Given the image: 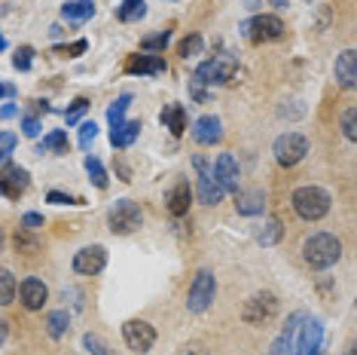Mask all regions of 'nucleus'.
I'll use <instances>...</instances> for the list:
<instances>
[{"instance_id": "f257e3e1", "label": "nucleus", "mask_w": 357, "mask_h": 355, "mask_svg": "<svg viewBox=\"0 0 357 355\" xmlns=\"http://www.w3.org/2000/svg\"><path fill=\"white\" fill-rule=\"evenodd\" d=\"M303 257L308 266H314V270H327L342 257V242H339L333 233H314V236L305 239L303 245Z\"/></svg>"}, {"instance_id": "f03ea898", "label": "nucleus", "mask_w": 357, "mask_h": 355, "mask_svg": "<svg viewBox=\"0 0 357 355\" xmlns=\"http://www.w3.org/2000/svg\"><path fill=\"white\" fill-rule=\"evenodd\" d=\"M235 71H238V61L232 59L229 52H220V55H214V59H208V61H202L199 68H196V83L202 86H226V83H232V77H235Z\"/></svg>"}, {"instance_id": "7ed1b4c3", "label": "nucleus", "mask_w": 357, "mask_h": 355, "mask_svg": "<svg viewBox=\"0 0 357 355\" xmlns=\"http://www.w3.org/2000/svg\"><path fill=\"white\" fill-rule=\"evenodd\" d=\"M294 212L303 217V221H321L324 215L330 212V193L321 187H299L294 190Z\"/></svg>"}, {"instance_id": "20e7f679", "label": "nucleus", "mask_w": 357, "mask_h": 355, "mask_svg": "<svg viewBox=\"0 0 357 355\" xmlns=\"http://www.w3.org/2000/svg\"><path fill=\"white\" fill-rule=\"evenodd\" d=\"M141 221H144V215H141V208H137V203H132V199H116L107 212L110 233H116V236L135 233L137 227H141Z\"/></svg>"}, {"instance_id": "39448f33", "label": "nucleus", "mask_w": 357, "mask_h": 355, "mask_svg": "<svg viewBox=\"0 0 357 355\" xmlns=\"http://www.w3.org/2000/svg\"><path fill=\"white\" fill-rule=\"evenodd\" d=\"M241 34H245L250 43H269V40H281L284 37V22L272 13L254 15V19L241 22Z\"/></svg>"}, {"instance_id": "423d86ee", "label": "nucleus", "mask_w": 357, "mask_h": 355, "mask_svg": "<svg viewBox=\"0 0 357 355\" xmlns=\"http://www.w3.org/2000/svg\"><path fill=\"white\" fill-rule=\"evenodd\" d=\"M214 294H217V279L211 270H199L196 279L190 285V294H186V306L190 312H205L211 303H214Z\"/></svg>"}, {"instance_id": "0eeeda50", "label": "nucleus", "mask_w": 357, "mask_h": 355, "mask_svg": "<svg viewBox=\"0 0 357 355\" xmlns=\"http://www.w3.org/2000/svg\"><path fill=\"white\" fill-rule=\"evenodd\" d=\"M272 153H275V159H278V166L290 168V166H296L299 159H303L305 153H308V141H305L299 132H284V135H278V138H275Z\"/></svg>"}, {"instance_id": "6e6552de", "label": "nucleus", "mask_w": 357, "mask_h": 355, "mask_svg": "<svg viewBox=\"0 0 357 355\" xmlns=\"http://www.w3.org/2000/svg\"><path fill=\"white\" fill-rule=\"evenodd\" d=\"M275 312H278V297L272 291L254 294L250 300H245V306H241V319H245L248 325H266V321L275 319Z\"/></svg>"}, {"instance_id": "1a4fd4ad", "label": "nucleus", "mask_w": 357, "mask_h": 355, "mask_svg": "<svg viewBox=\"0 0 357 355\" xmlns=\"http://www.w3.org/2000/svg\"><path fill=\"white\" fill-rule=\"evenodd\" d=\"M123 337H126V346L135 352H150L153 343H156V328L144 319H128L123 325Z\"/></svg>"}, {"instance_id": "9d476101", "label": "nucleus", "mask_w": 357, "mask_h": 355, "mask_svg": "<svg viewBox=\"0 0 357 355\" xmlns=\"http://www.w3.org/2000/svg\"><path fill=\"white\" fill-rule=\"evenodd\" d=\"M104 266H107V248L104 245H89L74 254V273L79 276H98Z\"/></svg>"}, {"instance_id": "9b49d317", "label": "nucleus", "mask_w": 357, "mask_h": 355, "mask_svg": "<svg viewBox=\"0 0 357 355\" xmlns=\"http://www.w3.org/2000/svg\"><path fill=\"white\" fill-rule=\"evenodd\" d=\"M196 172H199V199L205 205H217L223 199V187L217 184V178L214 172H211V166H208V159L205 157H196Z\"/></svg>"}, {"instance_id": "f8f14e48", "label": "nucleus", "mask_w": 357, "mask_h": 355, "mask_svg": "<svg viewBox=\"0 0 357 355\" xmlns=\"http://www.w3.org/2000/svg\"><path fill=\"white\" fill-rule=\"evenodd\" d=\"M28 184H31V178H28L25 168H19V166H3L0 168V193H3V196L19 199L22 193L28 190Z\"/></svg>"}, {"instance_id": "ddd939ff", "label": "nucleus", "mask_w": 357, "mask_h": 355, "mask_svg": "<svg viewBox=\"0 0 357 355\" xmlns=\"http://www.w3.org/2000/svg\"><path fill=\"white\" fill-rule=\"evenodd\" d=\"M211 172H214V178H217V184L223 187V193H238V163H235L232 153H220Z\"/></svg>"}, {"instance_id": "4468645a", "label": "nucleus", "mask_w": 357, "mask_h": 355, "mask_svg": "<svg viewBox=\"0 0 357 355\" xmlns=\"http://www.w3.org/2000/svg\"><path fill=\"white\" fill-rule=\"evenodd\" d=\"M168 64L162 55H128L126 59V74H135V77H156V74H165Z\"/></svg>"}, {"instance_id": "2eb2a0df", "label": "nucleus", "mask_w": 357, "mask_h": 355, "mask_svg": "<svg viewBox=\"0 0 357 355\" xmlns=\"http://www.w3.org/2000/svg\"><path fill=\"white\" fill-rule=\"evenodd\" d=\"M192 138H196L199 144H205V147H214V144H220L223 138V126H220V119L217 117H199L196 119V126H192Z\"/></svg>"}, {"instance_id": "dca6fc26", "label": "nucleus", "mask_w": 357, "mask_h": 355, "mask_svg": "<svg viewBox=\"0 0 357 355\" xmlns=\"http://www.w3.org/2000/svg\"><path fill=\"white\" fill-rule=\"evenodd\" d=\"M141 119H123V123H116L110 129V144L116 150H126L132 147V144L137 141V135H141Z\"/></svg>"}, {"instance_id": "f3484780", "label": "nucleus", "mask_w": 357, "mask_h": 355, "mask_svg": "<svg viewBox=\"0 0 357 355\" xmlns=\"http://www.w3.org/2000/svg\"><path fill=\"white\" fill-rule=\"evenodd\" d=\"M305 316L303 312H294V316L287 319V325L281 328V337L272 343V352L269 355H294V343H296V331H299V321Z\"/></svg>"}, {"instance_id": "a211bd4d", "label": "nucleus", "mask_w": 357, "mask_h": 355, "mask_svg": "<svg viewBox=\"0 0 357 355\" xmlns=\"http://www.w3.org/2000/svg\"><path fill=\"white\" fill-rule=\"evenodd\" d=\"M19 297H22V303H25V310H43V303H46V297H50V291H46V285L40 279H25L19 285Z\"/></svg>"}, {"instance_id": "6ab92c4d", "label": "nucleus", "mask_w": 357, "mask_h": 355, "mask_svg": "<svg viewBox=\"0 0 357 355\" xmlns=\"http://www.w3.org/2000/svg\"><path fill=\"white\" fill-rule=\"evenodd\" d=\"M190 203H192V190H190V184L186 181L174 184V187L168 190V196H165V208L174 217H183L186 212H190Z\"/></svg>"}, {"instance_id": "aec40b11", "label": "nucleus", "mask_w": 357, "mask_h": 355, "mask_svg": "<svg viewBox=\"0 0 357 355\" xmlns=\"http://www.w3.org/2000/svg\"><path fill=\"white\" fill-rule=\"evenodd\" d=\"M336 80H339L342 89H354V83H357V55H354V50H345L336 59Z\"/></svg>"}, {"instance_id": "412c9836", "label": "nucleus", "mask_w": 357, "mask_h": 355, "mask_svg": "<svg viewBox=\"0 0 357 355\" xmlns=\"http://www.w3.org/2000/svg\"><path fill=\"white\" fill-rule=\"evenodd\" d=\"M266 208V196L259 190H248V193H235V212L245 217H257Z\"/></svg>"}, {"instance_id": "4be33fe9", "label": "nucleus", "mask_w": 357, "mask_h": 355, "mask_svg": "<svg viewBox=\"0 0 357 355\" xmlns=\"http://www.w3.org/2000/svg\"><path fill=\"white\" fill-rule=\"evenodd\" d=\"M159 119L174 138H181V135L186 132V110L181 108V104H165V110L159 114Z\"/></svg>"}, {"instance_id": "5701e85b", "label": "nucleus", "mask_w": 357, "mask_h": 355, "mask_svg": "<svg viewBox=\"0 0 357 355\" xmlns=\"http://www.w3.org/2000/svg\"><path fill=\"white\" fill-rule=\"evenodd\" d=\"M92 15H95V0H68V3L61 6V19L74 22V25L92 19Z\"/></svg>"}, {"instance_id": "b1692460", "label": "nucleus", "mask_w": 357, "mask_h": 355, "mask_svg": "<svg viewBox=\"0 0 357 355\" xmlns=\"http://www.w3.org/2000/svg\"><path fill=\"white\" fill-rule=\"evenodd\" d=\"M147 15V3L144 0H123L116 6V19L119 22H141Z\"/></svg>"}, {"instance_id": "393cba45", "label": "nucleus", "mask_w": 357, "mask_h": 355, "mask_svg": "<svg viewBox=\"0 0 357 355\" xmlns=\"http://www.w3.org/2000/svg\"><path fill=\"white\" fill-rule=\"evenodd\" d=\"M68 132H61V129H55L43 138V144L37 147V153H68Z\"/></svg>"}, {"instance_id": "a878e982", "label": "nucleus", "mask_w": 357, "mask_h": 355, "mask_svg": "<svg viewBox=\"0 0 357 355\" xmlns=\"http://www.w3.org/2000/svg\"><path fill=\"white\" fill-rule=\"evenodd\" d=\"M68 328H70V316L64 310H55L46 316V331H50V337H55V340L68 334Z\"/></svg>"}, {"instance_id": "bb28decb", "label": "nucleus", "mask_w": 357, "mask_h": 355, "mask_svg": "<svg viewBox=\"0 0 357 355\" xmlns=\"http://www.w3.org/2000/svg\"><path fill=\"white\" fill-rule=\"evenodd\" d=\"M281 233H284L281 221H278V217H269V221L263 224V230L257 233V239H259V245H275V242L281 239Z\"/></svg>"}, {"instance_id": "cd10ccee", "label": "nucleus", "mask_w": 357, "mask_h": 355, "mask_svg": "<svg viewBox=\"0 0 357 355\" xmlns=\"http://www.w3.org/2000/svg\"><path fill=\"white\" fill-rule=\"evenodd\" d=\"M86 172H89V181H92L98 190L107 187V172H104V166H101L98 157H86Z\"/></svg>"}, {"instance_id": "c85d7f7f", "label": "nucleus", "mask_w": 357, "mask_h": 355, "mask_svg": "<svg viewBox=\"0 0 357 355\" xmlns=\"http://www.w3.org/2000/svg\"><path fill=\"white\" fill-rule=\"evenodd\" d=\"M15 297V276L10 270H0V306H10Z\"/></svg>"}, {"instance_id": "c756f323", "label": "nucleus", "mask_w": 357, "mask_h": 355, "mask_svg": "<svg viewBox=\"0 0 357 355\" xmlns=\"http://www.w3.org/2000/svg\"><path fill=\"white\" fill-rule=\"evenodd\" d=\"M128 104H132V95H119V99L110 104V108H107V119H110V126L123 123V119H126V110H128Z\"/></svg>"}, {"instance_id": "7c9ffc66", "label": "nucleus", "mask_w": 357, "mask_h": 355, "mask_svg": "<svg viewBox=\"0 0 357 355\" xmlns=\"http://www.w3.org/2000/svg\"><path fill=\"white\" fill-rule=\"evenodd\" d=\"M168 40H172V31H159V34L141 40V50H144V52H162V50L168 46Z\"/></svg>"}, {"instance_id": "2f4dec72", "label": "nucleus", "mask_w": 357, "mask_h": 355, "mask_svg": "<svg viewBox=\"0 0 357 355\" xmlns=\"http://www.w3.org/2000/svg\"><path fill=\"white\" fill-rule=\"evenodd\" d=\"M83 346H86V352H89V355H116L107 343L101 340L98 334H86V337H83Z\"/></svg>"}, {"instance_id": "473e14b6", "label": "nucleus", "mask_w": 357, "mask_h": 355, "mask_svg": "<svg viewBox=\"0 0 357 355\" xmlns=\"http://www.w3.org/2000/svg\"><path fill=\"white\" fill-rule=\"evenodd\" d=\"M202 37L199 34H190V37H183L181 40V46H177V52H181V59H192V55H199L202 52Z\"/></svg>"}, {"instance_id": "72a5a7b5", "label": "nucleus", "mask_w": 357, "mask_h": 355, "mask_svg": "<svg viewBox=\"0 0 357 355\" xmlns=\"http://www.w3.org/2000/svg\"><path fill=\"white\" fill-rule=\"evenodd\" d=\"M89 50L86 40H74V43H64V46H55L52 55H61V59H77V55H83Z\"/></svg>"}, {"instance_id": "f704fd0d", "label": "nucleus", "mask_w": 357, "mask_h": 355, "mask_svg": "<svg viewBox=\"0 0 357 355\" xmlns=\"http://www.w3.org/2000/svg\"><path fill=\"white\" fill-rule=\"evenodd\" d=\"M15 248H19V252H37V248H40V242H37V236H31V230H25V227H22L19 233H15Z\"/></svg>"}, {"instance_id": "c9c22d12", "label": "nucleus", "mask_w": 357, "mask_h": 355, "mask_svg": "<svg viewBox=\"0 0 357 355\" xmlns=\"http://www.w3.org/2000/svg\"><path fill=\"white\" fill-rule=\"evenodd\" d=\"M31 64H34V50L31 46H19L13 55V68L15 71H31Z\"/></svg>"}, {"instance_id": "e433bc0d", "label": "nucleus", "mask_w": 357, "mask_h": 355, "mask_svg": "<svg viewBox=\"0 0 357 355\" xmlns=\"http://www.w3.org/2000/svg\"><path fill=\"white\" fill-rule=\"evenodd\" d=\"M86 110H89V101L86 99H74V101H70V108L64 110V119H68V126H77L79 117H83Z\"/></svg>"}, {"instance_id": "4c0bfd02", "label": "nucleus", "mask_w": 357, "mask_h": 355, "mask_svg": "<svg viewBox=\"0 0 357 355\" xmlns=\"http://www.w3.org/2000/svg\"><path fill=\"white\" fill-rule=\"evenodd\" d=\"M95 138H98V123H95V119H89V123L79 126V147L89 150Z\"/></svg>"}, {"instance_id": "58836bf2", "label": "nucleus", "mask_w": 357, "mask_h": 355, "mask_svg": "<svg viewBox=\"0 0 357 355\" xmlns=\"http://www.w3.org/2000/svg\"><path fill=\"white\" fill-rule=\"evenodd\" d=\"M46 203H52V205H83V199L70 196V193H61V190H50L46 193Z\"/></svg>"}, {"instance_id": "ea45409f", "label": "nucleus", "mask_w": 357, "mask_h": 355, "mask_svg": "<svg viewBox=\"0 0 357 355\" xmlns=\"http://www.w3.org/2000/svg\"><path fill=\"white\" fill-rule=\"evenodd\" d=\"M354 117H357V110H354V108H348V110H345V117H342V132H345V138H348V141H354V138H357Z\"/></svg>"}, {"instance_id": "a19ab883", "label": "nucleus", "mask_w": 357, "mask_h": 355, "mask_svg": "<svg viewBox=\"0 0 357 355\" xmlns=\"http://www.w3.org/2000/svg\"><path fill=\"white\" fill-rule=\"evenodd\" d=\"M22 227H25V230H31V233H34V230H40V227H43V215H37V212H28L25 217H22Z\"/></svg>"}, {"instance_id": "79ce46f5", "label": "nucleus", "mask_w": 357, "mask_h": 355, "mask_svg": "<svg viewBox=\"0 0 357 355\" xmlns=\"http://www.w3.org/2000/svg\"><path fill=\"white\" fill-rule=\"evenodd\" d=\"M22 132H25L28 138H37V135H40V119L25 117V119H22Z\"/></svg>"}, {"instance_id": "37998d69", "label": "nucleus", "mask_w": 357, "mask_h": 355, "mask_svg": "<svg viewBox=\"0 0 357 355\" xmlns=\"http://www.w3.org/2000/svg\"><path fill=\"white\" fill-rule=\"evenodd\" d=\"M0 150H3V153H13V150H15V135L0 132Z\"/></svg>"}, {"instance_id": "c03bdc74", "label": "nucleus", "mask_w": 357, "mask_h": 355, "mask_svg": "<svg viewBox=\"0 0 357 355\" xmlns=\"http://www.w3.org/2000/svg\"><path fill=\"white\" fill-rule=\"evenodd\" d=\"M116 172H119V181H132V172H128V166L123 159H116Z\"/></svg>"}, {"instance_id": "a18cd8bd", "label": "nucleus", "mask_w": 357, "mask_h": 355, "mask_svg": "<svg viewBox=\"0 0 357 355\" xmlns=\"http://www.w3.org/2000/svg\"><path fill=\"white\" fill-rule=\"evenodd\" d=\"M192 95H196L199 101H208V92L202 89V83H196V80H192Z\"/></svg>"}, {"instance_id": "49530a36", "label": "nucleus", "mask_w": 357, "mask_h": 355, "mask_svg": "<svg viewBox=\"0 0 357 355\" xmlns=\"http://www.w3.org/2000/svg\"><path fill=\"white\" fill-rule=\"evenodd\" d=\"M15 114H19V110H15L13 104H6V108H0V119H13Z\"/></svg>"}, {"instance_id": "de8ad7c7", "label": "nucleus", "mask_w": 357, "mask_h": 355, "mask_svg": "<svg viewBox=\"0 0 357 355\" xmlns=\"http://www.w3.org/2000/svg\"><path fill=\"white\" fill-rule=\"evenodd\" d=\"M3 95H10V99H13V95H15V86H10V83H0V99H3Z\"/></svg>"}, {"instance_id": "09e8293b", "label": "nucleus", "mask_w": 357, "mask_h": 355, "mask_svg": "<svg viewBox=\"0 0 357 355\" xmlns=\"http://www.w3.org/2000/svg\"><path fill=\"white\" fill-rule=\"evenodd\" d=\"M6 334H10V328H6V321H3V319H0V346H3V343H6Z\"/></svg>"}, {"instance_id": "8fccbe9b", "label": "nucleus", "mask_w": 357, "mask_h": 355, "mask_svg": "<svg viewBox=\"0 0 357 355\" xmlns=\"http://www.w3.org/2000/svg\"><path fill=\"white\" fill-rule=\"evenodd\" d=\"M266 3V0H245V6H248V10H259V6H263Z\"/></svg>"}, {"instance_id": "3c124183", "label": "nucleus", "mask_w": 357, "mask_h": 355, "mask_svg": "<svg viewBox=\"0 0 357 355\" xmlns=\"http://www.w3.org/2000/svg\"><path fill=\"white\" fill-rule=\"evenodd\" d=\"M3 166H10V153L0 150V168H3Z\"/></svg>"}, {"instance_id": "603ef678", "label": "nucleus", "mask_w": 357, "mask_h": 355, "mask_svg": "<svg viewBox=\"0 0 357 355\" xmlns=\"http://www.w3.org/2000/svg\"><path fill=\"white\" fill-rule=\"evenodd\" d=\"M269 3L275 6V10H284V6H287V0H269Z\"/></svg>"}, {"instance_id": "864d4df0", "label": "nucleus", "mask_w": 357, "mask_h": 355, "mask_svg": "<svg viewBox=\"0 0 357 355\" xmlns=\"http://www.w3.org/2000/svg\"><path fill=\"white\" fill-rule=\"evenodd\" d=\"M6 50V40H3V34H0V52H3Z\"/></svg>"}, {"instance_id": "5fc2aeb1", "label": "nucleus", "mask_w": 357, "mask_h": 355, "mask_svg": "<svg viewBox=\"0 0 357 355\" xmlns=\"http://www.w3.org/2000/svg\"><path fill=\"white\" fill-rule=\"evenodd\" d=\"M345 355H354V346H348V349H345Z\"/></svg>"}, {"instance_id": "6e6d98bb", "label": "nucleus", "mask_w": 357, "mask_h": 355, "mask_svg": "<svg viewBox=\"0 0 357 355\" xmlns=\"http://www.w3.org/2000/svg\"><path fill=\"white\" fill-rule=\"evenodd\" d=\"M0 252H3V233H0Z\"/></svg>"}, {"instance_id": "4d7b16f0", "label": "nucleus", "mask_w": 357, "mask_h": 355, "mask_svg": "<svg viewBox=\"0 0 357 355\" xmlns=\"http://www.w3.org/2000/svg\"><path fill=\"white\" fill-rule=\"evenodd\" d=\"M305 3H312V0H305Z\"/></svg>"}]
</instances>
